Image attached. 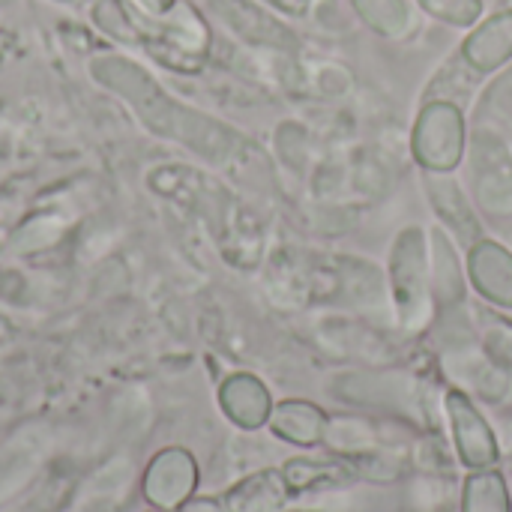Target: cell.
<instances>
[{
	"label": "cell",
	"mask_w": 512,
	"mask_h": 512,
	"mask_svg": "<svg viewBox=\"0 0 512 512\" xmlns=\"http://www.w3.org/2000/svg\"><path fill=\"white\" fill-rule=\"evenodd\" d=\"M390 285L399 324L411 333L423 330L432 321V297H429V270H426V249L423 231L405 228L396 237L390 255Z\"/></svg>",
	"instance_id": "obj_1"
},
{
	"label": "cell",
	"mask_w": 512,
	"mask_h": 512,
	"mask_svg": "<svg viewBox=\"0 0 512 512\" xmlns=\"http://www.w3.org/2000/svg\"><path fill=\"white\" fill-rule=\"evenodd\" d=\"M198 489V462L186 447L159 450L141 474V498L150 510L177 512Z\"/></svg>",
	"instance_id": "obj_2"
},
{
	"label": "cell",
	"mask_w": 512,
	"mask_h": 512,
	"mask_svg": "<svg viewBox=\"0 0 512 512\" xmlns=\"http://www.w3.org/2000/svg\"><path fill=\"white\" fill-rule=\"evenodd\" d=\"M465 144V120L456 102L438 99L429 102L417 120L414 132V153L423 159L426 168H453L462 159Z\"/></svg>",
	"instance_id": "obj_3"
},
{
	"label": "cell",
	"mask_w": 512,
	"mask_h": 512,
	"mask_svg": "<svg viewBox=\"0 0 512 512\" xmlns=\"http://www.w3.org/2000/svg\"><path fill=\"white\" fill-rule=\"evenodd\" d=\"M474 165L480 201L495 213H507L512 201V156L507 153V144L492 132L486 138L480 132L474 147Z\"/></svg>",
	"instance_id": "obj_4"
},
{
	"label": "cell",
	"mask_w": 512,
	"mask_h": 512,
	"mask_svg": "<svg viewBox=\"0 0 512 512\" xmlns=\"http://www.w3.org/2000/svg\"><path fill=\"white\" fill-rule=\"evenodd\" d=\"M447 414H450L453 429H456V444H459L462 462L471 468L495 465L498 462L495 435H492L489 423L477 414L471 399L459 390H450L447 393Z\"/></svg>",
	"instance_id": "obj_5"
},
{
	"label": "cell",
	"mask_w": 512,
	"mask_h": 512,
	"mask_svg": "<svg viewBox=\"0 0 512 512\" xmlns=\"http://www.w3.org/2000/svg\"><path fill=\"white\" fill-rule=\"evenodd\" d=\"M219 408L237 429H246V432L261 429L270 420V411H273L267 387L249 372H237V375H228L222 381Z\"/></svg>",
	"instance_id": "obj_6"
},
{
	"label": "cell",
	"mask_w": 512,
	"mask_h": 512,
	"mask_svg": "<svg viewBox=\"0 0 512 512\" xmlns=\"http://www.w3.org/2000/svg\"><path fill=\"white\" fill-rule=\"evenodd\" d=\"M512 57V9L495 12L462 45V60L474 72H495Z\"/></svg>",
	"instance_id": "obj_7"
},
{
	"label": "cell",
	"mask_w": 512,
	"mask_h": 512,
	"mask_svg": "<svg viewBox=\"0 0 512 512\" xmlns=\"http://www.w3.org/2000/svg\"><path fill=\"white\" fill-rule=\"evenodd\" d=\"M291 498V489L282 471H255L231 486L222 498L225 512H282Z\"/></svg>",
	"instance_id": "obj_8"
},
{
	"label": "cell",
	"mask_w": 512,
	"mask_h": 512,
	"mask_svg": "<svg viewBox=\"0 0 512 512\" xmlns=\"http://www.w3.org/2000/svg\"><path fill=\"white\" fill-rule=\"evenodd\" d=\"M282 477L291 489V495H321V492H342L348 483L357 480L348 459H291L282 468Z\"/></svg>",
	"instance_id": "obj_9"
},
{
	"label": "cell",
	"mask_w": 512,
	"mask_h": 512,
	"mask_svg": "<svg viewBox=\"0 0 512 512\" xmlns=\"http://www.w3.org/2000/svg\"><path fill=\"white\" fill-rule=\"evenodd\" d=\"M270 432L288 444H297V447H315L324 441V432H327V417L324 411H318L312 402H282L270 411Z\"/></svg>",
	"instance_id": "obj_10"
},
{
	"label": "cell",
	"mask_w": 512,
	"mask_h": 512,
	"mask_svg": "<svg viewBox=\"0 0 512 512\" xmlns=\"http://www.w3.org/2000/svg\"><path fill=\"white\" fill-rule=\"evenodd\" d=\"M321 342H327L336 354L351 357V360H363V363H384L390 360V348L387 342L360 321H330L321 327Z\"/></svg>",
	"instance_id": "obj_11"
},
{
	"label": "cell",
	"mask_w": 512,
	"mask_h": 512,
	"mask_svg": "<svg viewBox=\"0 0 512 512\" xmlns=\"http://www.w3.org/2000/svg\"><path fill=\"white\" fill-rule=\"evenodd\" d=\"M447 369L459 384L471 387L474 393H480L486 399H501L504 396L507 372L492 357H483V354H474V351H459V354L447 357Z\"/></svg>",
	"instance_id": "obj_12"
},
{
	"label": "cell",
	"mask_w": 512,
	"mask_h": 512,
	"mask_svg": "<svg viewBox=\"0 0 512 512\" xmlns=\"http://www.w3.org/2000/svg\"><path fill=\"white\" fill-rule=\"evenodd\" d=\"M324 444L342 459H357V456L381 447V432L375 423H369L363 417H333L327 423Z\"/></svg>",
	"instance_id": "obj_13"
},
{
	"label": "cell",
	"mask_w": 512,
	"mask_h": 512,
	"mask_svg": "<svg viewBox=\"0 0 512 512\" xmlns=\"http://www.w3.org/2000/svg\"><path fill=\"white\" fill-rule=\"evenodd\" d=\"M426 189H429L432 204H435V210L441 213V219H444L447 225H453L462 237H474V234L480 231V225H477L474 213L468 210V204H465L462 189H459L456 180H450V177H444V174H441V177H426Z\"/></svg>",
	"instance_id": "obj_14"
},
{
	"label": "cell",
	"mask_w": 512,
	"mask_h": 512,
	"mask_svg": "<svg viewBox=\"0 0 512 512\" xmlns=\"http://www.w3.org/2000/svg\"><path fill=\"white\" fill-rule=\"evenodd\" d=\"M357 15L381 36L399 39L414 27L411 9L405 0H351Z\"/></svg>",
	"instance_id": "obj_15"
},
{
	"label": "cell",
	"mask_w": 512,
	"mask_h": 512,
	"mask_svg": "<svg viewBox=\"0 0 512 512\" xmlns=\"http://www.w3.org/2000/svg\"><path fill=\"white\" fill-rule=\"evenodd\" d=\"M462 512H510V498L501 474H477L465 483Z\"/></svg>",
	"instance_id": "obj_16"
},
{
	"label": "cell",
	"mask_w": 512,
	"mask_h": 512,
	"mask_svg": "<svg viewBox=\"0 0 512 512\" xmlns=\"http://www.w3.org/2000/svg\"><path fill=\"white\" fill-rule=\"evenodd\" d=\"M303 87L315 90L324 99H339L354 87V75H351V69H345L339 63L321 60V63H312L303 69Z\"/></svg>",
	"instance_id": "obj_17"
},
{
	"label": "cell",
	"mask_w": 512,
	"mask_h": 512,
	"mask_svg": "<svg viewBox=\"0 0 512 512\" xmlns=\"http://www.w3.org/2000/svg\"><path fill=\"white\" fill-rule=\"evenodd\" d=\"M453 498V483L441 474L423 471L420 480L411 486V504L417 512H441Z\"/></svg>",
	"instance_id": "obj_18"
},
{
	"label": "cell",
	"mask_w": 512,
	"mask_h": 512,
	"mask_svg": "<svg viewBox=\"0 0 512 512\" xmlns=\"http://www.w3.org/2000/svg\"><path fill=\"white\" fill-rule=\"evenodd\" d=\"M432 18L447 21L453 27H471L483 15V0H417Z\"/></svg>",
	"instance_id": "obj_19"
},
{
	"label": "cell",
	"mask_w": 512,
	"mask_h": 512,
	"mask_svg": "<svg viewBox=\"0 0 512 512\" xmlns=\"http://www.w3.org/2000/svg\"><path fill=\"white\" fill-rule=\"evenodd\" d=\"M177 512H225V504L216 498H189Z\"/></svg>",
	"instance_id": "obj_20"
},
{
	"label": "cell",
	"mask_w": 512,
	"mask_h": 512,
	"mask_svg": "<svg viewBox=\"0 0 512 512\" xmlns=\"http://www.w3.org/2000/svg\"><path fill=\"white\" fill-rule=\"evenodd\" d=\"M267 3L282 9V12H288V15H306L309 6H312V0H267Z\"/></svg>",
	"instance_id": "obj_21"
},
{
	"label": "cell",
	"mask_w": 512,
	"mask_h": 512,
	"mask_svg": "<svg viewBox=\"0 0 512 512\" xmlns=\"http://www.w3.org/2000/svg\"><path fill=\"white\" fill-rule=\"evenodd\" d=\"M150 12H159V15H165V12H171L174 9V0H141Z\"/></svg>",
	"instance_id": "obj_22"
},
{
	"label": "cell",
	"mask_w": 512,
	"mask_h": 512,
	"mask_svg": "<svg viewBox=\"0 0 512 512\" xmlns=\"http://www.w3.org/2000/svg\"><path fill=\"white\" fill-rule=\"evenodd\" d=\"M150 512H165V510H150Z\"/></svg>",
	"instance_id": "obj_23"
},
{
	"label": "cell",
	"mask_w": 512,
	"mask_h": 512,
	"mask_svg": "<svg viewBox=\"0 0 512 512\" xmlns=\"http://www.w3.org/2000/svg\"><path fill=\"white\" fill-rule=\"evenodd\" d=\"M510 441H512V432H510Z\"/></svg>",
	"instance_id": "obj_24"
}]
</instances>
